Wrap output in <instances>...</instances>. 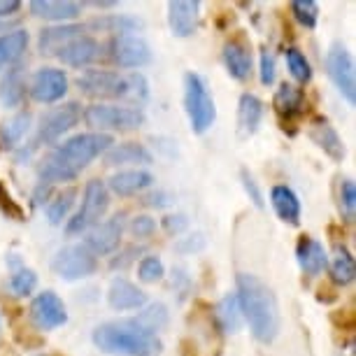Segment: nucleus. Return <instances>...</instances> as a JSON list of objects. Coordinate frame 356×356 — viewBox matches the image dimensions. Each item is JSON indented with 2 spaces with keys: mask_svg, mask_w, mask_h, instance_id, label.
I'll return each instance as SVG.
<instances>
[{
  "mask_svg": "<svg viewBox=\"0 0 356 356\" xmlns=\"http://www.w3.org/2000/svg\"><path fill=\"white\" fill-rule=\"evenodd\" d=\"M112 145L114 138L105 136V133H79V136H72L42 161L40 177L47 184L72 182V179L79 177V172L86 165H91L98 156H103Z\"/></svg>",
  "mask_w": 356,
  "mask_h": 356,
  "instance_id": "f257e3e1",
  "label": "nucleus"
},
{
  "mask_svg": "<svg viewBox=\"0 0 356 356\" xmlns=\"http://www.w3.org/2000/svg\"><path fill=\"white\" fill-rule=\"evenodd\" d=\"M238 303L243 310V319L250 324L252 335L264 345H270L280 335V305L277 296L264 280L252 273L238 275Z\"/></svg>",
  "mask_w": 356,
  "mask_h": 356,
  "instance_id": "f03ea898",
  "label": "nucleus"
},
{
  "mask_svg": "<svg viewBox=\"0 0 356 356\" xmlns=\"http://www.w3.org/2000/svg\"><path fill=\"white\" fill-rule=\"evenodd\" d=\"M100 352L112 356H154L161 352V338L156 331L140 324L138 319H122L100 324L91 335Z\"/></svg>",
  "mask_w": 356,
  "mask_h": 356,
  "instance_id": "7ed1b4c3",
  "label": "nucleus"
},
{
  "mask_svg": "<svg viewBox=\"0 0 356 356\" xmlns=\"http://www.w3.org/2000/svg\"><path fill=\"white\" fill-rule=\"evenodd\" d=\"M77 86L89 98H147V79L140 72L133 75H119L112 70H86L77 77Z\"/></svg>",
  "mask_w": 356,
  "mask_h": 356,
  "instance_id": "20e7f679",
  "label": "nucleus"
},
{
  "mask_svg": "<svg viewBox=\"0 0 356 356\" xmlns=\"http://www.w3.org/2000/svg\"><path fill=\"white\" fill-rule=\"evenodd\" d=\"M84 122L86 126H91L93 133H105V136H110V131L129 133L145 124V112H143V107H136V105L96 103L84 110Z\"/></svg>",
  "mask_w": 356,
  "mask_h": 356,
  "instance_id": "39448f33",
  "label": "nucleus"
},
{
  "mask_svg": "<svg viewBox=\"0 0 356 356\" xmlns=\"http://www.w3.org/2000/svg\"><path fill=\"white\" fill-rule=\"evenodd\" d=\"M184 110L193 133H198V136L210 131L214 119H217V107H214V98L207 89V82L196 72H189L184 77Z\"/></svg>",
  "mask_w": 356,
  "mask_h": 356,
  "instance_id": "423d86ee",
  "label": "nucleus"
},
{
  "mask_svg": "<svg viewBox=\"0 0 356 356\" xmlns=\"http://www.w3.org/2000/svg\"><path fill=\"white\" fill-rule=\"evenodd\" d=\"M107 207H110V191H107L105 182H100V179H91V182H86L82 207H79V212L68 221L65 233L68 235L86 233L89 228L100 224V219L107 214Z\"/></svg>",
  "mask_w": 356,
  "mask_h": 356,
  "instance_id": "0eeeda50",
  "label": "nucleus"
},
{
  "mask_svg": "<svg viewBox=\"0 0 356 356\" xmlns=\"http://www.w3.org/2000/svg\"><path fill=\"white\" fill-rule=\"evenodd\" d=\"M51 270L54 275H58V277L65 282L84 280V277H91V275L98 270V259L93 257L82 243L68 245L54 257Z\"/></svg>",
  "mask_w": 356,
  "mask_h": 356,
  "instance_id": "6e6552de",
  "label": "nucleus"
},
{
  "mask_svg": "<svg viewBox=\"0 0 356 356\" xmlns=\"http://www.w3.org/2000/svg\"><path fill=\"white\" fill-rule=\"evenodd\" d=\"M326 70L335 89L349 105L356 103V72H354V58L345 44L335 42L326 54Z\"/></svg>",
  "mask_w": 356,
  "mask_h": 356,
  "instance_id": "1a4fd4ad",
  "label": "nucleus"
},
{
  "mask_svg": "<svg viewBox=\"0 0 356 356\" xmlns=\"http://www.w3.org/2000/svg\"><path fill=\"white\" fill-rule=\"evenodd\" d=\"M79 119H82V105L75 103V100H72V103L54 107V110L42 114V119H40L38 138L33 145L38 147V143H54V140H58L63 133L75 129V126L79 124Z\"/></svg>",
  "mask_w": 356,
  "mask_h": 356,
  "instance_id": "9d476101",
  "label": "nucleus"
},
{
  "mask_svg": "<svg viewBox=\"0 0 356 356\" xmlns=\"http://www.w3.org/2000/svg\"><path fill=\"white\" fill-rule=\"evenodd\" d=\"M110 58L119 68H143L152 61V49L145 38L126 33L110 40Z\"/></svg>",
  "mask_w": 356,
  "mask_h": 356,
  "instance_id": "9b49d317",
  "label": "nucleus"
},
{
  "mask_svg": "<svg viewBox=\"0 0 356 356\" xmlns=\"http://www.w3.org/2000/svg\"><path fill=\"white\" fill-rule=\"evenodd\" d=\"M31 321L35 324L40 331H54V328H61L68 321V310L61 296L54 291H42L33 298L31 303Z\"/></svg>",
  "mask_w": 356,
  "mask_h": 356,
  "instance_id": "f8f14e48",
  "label": "nucleus"
},
{
  "mask_svg": "<svg viewBox=\"0 0 356 356\" xmlns=\"http://www.w3.org/2000/svg\"><path fill=\"white\" fill-rule=\"evenodd\" d=\"M122 233H124V221L117 214V217H112L107 221H100V224L89 228L82 245L96 259L98 257H110V254L119 247V243H122Z\"/></svg>",
  "mask_w": 356,
  "mask_h": 356,
  "instance_id": "ddd939ff",
  "label": "nucleus"
},
{
  "mask_svg": "<svg viewBox=\"0 0 356 356\" xmlns=\"http://www.w3.org/2000/svg\"><path fill=\"white\" fill-rule=\"evenodd\" d=\"M68 91V77L58 68H40L31 79V96L42 105L56 103Z\"/></svg>",
  "mask_w": 356,
  "mask_h": 356,
  "instance_id": "4468645a",
  "label": "nucleus"
},
{
  "mask_svg": "<svg viewBox=\"0 0 356 356\" xmlns=\"http://www.w3.org/2000/svg\"><path fill=\"white\" fill-rule=\"evenodd\" d=\"M200 19V3L198 0H172L168 3V24H170L172 35L189 38L198 29Z\"/></svg>",
  "mask_w": 356,
  "mask_h": 356,
  "instance_id": "2eb2a0df",
  "label": "nucleus"
},
{
  "mask_svg": "<svg viewBox=\"0 0 356 356\" xmlns=\"http://www.w3.org/2000/svg\"><path fill=\"white\" fill-rule=\"evenodd\" d=\"M107 303H110L112 310H117V312L140 310V307L147 303V293L138 284L119 277L112 282L110 289H107Z\"/></svg>",
  "mask_w": 356,
  "mask_h": 356,
  "instance_id": "dca6fc26",
  "label": "nucleus"
},
{
  "mask_svg": "<svg viewBox=\"0 0 356 356\" xmlns=\"http://www.w3.org/2000/svg\"><path fill=\"white\" fill-rule=\"evenodd\" d=\"M58 61L70 65V68H86L100 56V44L89 35H79L77 40H72L56 54Z\"/></svg>",
  "mask_w": 356,
  "mask_h": 356,
  "instance_id": "f3484780",
  "label": "nucleus"
},
{
  "mask_svg": "<svg viewBox=\"0 0 356 356\" xmlns=\"http://www.w3.org/2000/svg\"><path fill=\"white\" fill-rule=\"evenodd\" d=\"M310 138H312V143L317 145L319 149H324V154H328L333 161L345 159V143H342V138L338 136V131L333 129V124L328 122V119L324 117L312 119Z\"/></svg>",
  "mask_w": 356,
  "mask_h": 356,
  "instance_id": "a211bd4d",
  "label": "nucleus"
},
{
  "mask_svg": "<svg viewBox=\"0 0 356 356\" xmlns=\"http://www.w3.org/2000/svg\"><path fill=\"white\" fill-rule=\"evenodd\" d=\"M296 257H298V264L303 268V273L310 275V277H317L328 266L324 245H321L319 240L310 238V235H303V238L298 240V245H296Z\"/></svg>",
  "mask_w": 356,
  "mask_h": 356,
  "instance_id": "6ab92c4d",
  "label": "nucleus"
},
{
  "mask_svg": "<svg viewBox=\"0 0 356 356\" xmlns=\"http://www.w3.org/2000/svg\"><path fill=\"white\" fill-rule=\"evenodd\" d=\"M31 15L44 22H70L82 15V5L72 0H33Z\"/></svg>",
  "mask_w": 356,
  "mask_h": 356,
  "instance_id": "aec40b11",
  "label": "nucleus"
},
{
  "mask_svg": "<svg viewBox=\"0 0 356 356\" xmlns=\"http://www.w3.org/2000/svg\"><path fill=\"white\" fill-rule=\"evenodd\" d=\"M154 184V175L147 170H122L114 172L107 179V191L117 193V196H136V193L149 189Z\"/></svg>",
  "mask_w": 356,
  "mask_h": 356,
  "instance_id": "412c9836",
  "label": "nucleus"
},
{
  "mask_svg": "<svg viewBox=\"0 0 356 356\" xmlns=\"http://www.w3.org/2000/svg\"><path fill=\"white\" fill-rule=\"evenodd\" d=\"M270 203L275 214L284 221V224L298 226L300 224V200L296 196L293 189H289L286 184H277L270 189Z\"/></svg>",
  "mask_w": 356,
  "mask_h": 356,
  "instance_id": "4be33fe9",
  "label": "nucleus"
},
{
  "mask_svg": "<svg viewBox=\"0 0 356 356\" xmlns=\"http://www.w3.org/2000/svg\"><path fill=\"white\" fill-rule=\"evenodd\" d=\"M224 65L228 70V75L245 82L252 75V51L250 47L233 40V42L224 44Z\"/></svg>",
  "mask_w": 356,
  "mask_h": 356,
  "instance_id": "5701e85b",
  "label": "nucleus"
},
{
  "mask_svg": "<svg viewBox=\"0 0 356 356\" xmlns=\"http://www.w3.org/2000/svg\"><path fill=\"white\" fill-rule=\"evenodd\" d=\"M84 33V26L79 24H61V26H51L40 33V51L42 54H58L65 44L77 40Z\"/></svg>",
  "mask_w": 356,
  "mask_h": 356,
  "instance_id": "b1692460",
  "label": "nucleus"
},
{
  "mask_svg": "<svg viewBox=\"0 0 356 356\" xmlns=\"http://www.w3.org/2000/svg\"><path fill=\"white\" fill-rule=\"evenodd\" d=\"M154 161L152 152L145 145L138 143H124V145H112L105 152V163L107 165H149Z\"/></svg>",
  "mask_w": 356,
  "mask_h": 356,
  "instance_id": "393cba45",
  "label": "nucleus"
},
{
  "mask_svg": "<svg viewBox=\"0 0 356 356\" xmlns=\"http://www.w3.org/2000/svg\"><path fill=\"white\" fill-rule=\"evenodd\" d=\"M264 119V103L254 93H243L238 103V131L243 138H250L259 131Z\"/></svg>",
  "mask_w": 356,
  "mask_h": 356,
  "instance_id": "a878e982",
  "label": "nucleus"
},
{
  "mask_svg": "<svg viewBox=\"0 0 356 356\" xmlns=\"http://www.w3.org/2000/svg\"><path fill=\"white\" fill-rule=\"evenodd\" d=\"M273 105H275V112L280 117H286V119H293L303 112V105H305V96H303V89L293 84H282L277 93L273 98Z\"/></svg>",
  "mask_w": 356,
  "mask_h": 356,
  "instance_id": "bb28decb",
  "label": "nucleus"
},
{
  "mask_svg": "<svg viewBox=\"0 0 356 356\" xmlns=\"http://www.w3.org/2000/svg\"><path fill=\"white\" fill-rule=\"evenodd\" d=\"M29 49V33L24 29H15L0 35V65L17 63Z\"/></svg>",
  "mask_w": 356,
  "mask_h": 356,
  "instance_id": "cd10ccee",
  "label": "nucleus"
},
{
  "mask_svg": "<svg viewBox=\"0 0 356 356\" xmlns=\"http://www.w3.org/2000/svg\"><path fill=\"white\" fill-rule=\"evenodd\" d=\"M26 93V82L22 68H12L0 79V103L5 107H19Z\"/></svg>",
  "mask_w": 356,
  "mask_h": 356,
  "instance_id": "c85d7f7f",
  "label": "nucleus"
},
{
  "mask_svg": "<svg viewBox=\"0 0 356 356\" xmlns=\"http://www.w3.org/2000/svg\"><path fill=\"white\" fill-rule=\"evenodd\" d=\"M217 321L224 333H238L243 328V310H240L238 296L226 293L217 305Z\"/></svg>",
  "mask_w": 356,
  "mask_h": 356,
  "instance_id": "c756f323",
  "label": "nucleus"
},
{
  "mask_svg": "<svg viewBox=\"0 0 356 356\" xmlns=\"http://www.w3.org/2000/svg\"><path fill=\"white\" fill-rule=\"evenodd\" d=\"M140 26H143V22L131 15H105V17L93 19L89 24V29L114 33V35H126V33H136Z\"/></svg>",
  "mask_w": 356,
  "mask_h": 356,
  "instance_id": "7c9ffc66",
  "label": "nucleus"
},
{
  "mask_svg": "<svg viewBox=\"0 0 356 356\" xmlns=\"http://www.w3.org/2000/svg\"><path fill=\"white\" fill-rule=\"evenodd\" d=\"M356 277V266H354V257L349 254L347 247L338 245L335 247V254L331 259V280L335 284L347 286L352 284Z\"/></svg>",
  "mask_w": 356,
  "mask_h": 356,
  "instance_id": "2f4dec72",
  "label": "nucleus"
},
{
  "mask_svg": "<svg viewBox=\"0 0 356 356\" xmlns=\"http://www.w3.org/2000/svg\"><path fill=\"white\" fill-rule=\"evenodd\" d=\"M31 112H17L15 117L8 119L0 129V140L8 147H17L26 138V133L31 129Z\"/></svg>",
  "mask_w": 356,
  "mask_h": 356,
  "instance_id": "473e14b6",
  "label": "nucleus"
},
{
  "mask_svg": "<svg viewBox=\"0 0 356 356\" xmlns=\"http://www.w3.org/2000/svg\"><path fill=\"white\" fill-rule=\"evenodd\" d=\"M75 198H77V189H65L58 193L56 198L49 200L47 205V217H49V224H61V221L68 217L72 205H75Z\"/></svg>",
  "mask_w": 356,
  "mask_h": 356,
  "instance_id": "72a5a7b5",
  "label": "nucleus"
},
{
  "mask_svg": "<svg viewBox=\"0 0 356 356\" xmlns=\"http://www.w3.org/2000/svg\"><path fill=\"white\" fill-rule=\"evenodd\" d=\"M286 65H289V72L293 75L296 82L300 84H307L312 79V65L307 61V56L300 49L296 47H289L286 49Z\"/></svg>",
  "mask_w": 356,
  "mask_h": 356,
  "instance_id": "f704fd0d",
  "label": "nucleus"
},
{
  "mask_svg": "<svg viewBox=\"0 0 356 356\" xmlns=\"http://www.w3.org/2000/svg\"><path fill=\"white\" fill-rule=\"evenodd\" d=\"M38 286V275L26 266H19L10 277V289L15 296H31Z\"/></svg>",
  "mask_w": 356,
  "mask_h": 356,
  "instance_id": "c9c22d12",
  "label": "nucleus"
},
{
  "mask_svg": "<svg viewBox=\"0 0 356 356\" xmlns=\"http://www.w3.org/2000/svg\"><path fill=\"white\" fill-rule=\"evenodd\" d=\"M291 12L296 17V22L305 29H314L319 22V5L314 0H293L291 3Z\"/></svg>",
  "mask_w": 356,
  "mask_h": 356,
  "instance_id": "e433bc0d",
  "label": "nucleus"
},
{
  "mask_svg": "<svg viewBox=\"0 0 356 356\" xmlns=\"http://www.w3.org/2000/svg\"><path fill=\"white\" fill-rule=\"evenodd\" d=\"M165 275V268H163V261L159 257H145L140 261L138 266V277L145 282V284H156V282Z\"/></svg>",
  "mask_w": 356,
  "mask_h": 356,
  "instance_id": "4c0bfd02",
  "label": "nucleus"
},
{
  "mask_svg": "<svg viewBox=\"0 0 356 356\" xmlns=\"http://www.w3.org/2000/svg\"><path fill=\"white\" fill-rule=\"evenodd\" d=\"M340 210L347 221H354L356 217V186L352 179H342L340 184Z\"/></svg>",
  "mask_w": 356,
  "mask_h": 356,
  "instance_id": "58836bf2",
  "label": "nucleus"
},
{
  "mask_svg": "<svg viewBox=\"0 0 356 356\" xmlns=\"http://www.w3.org/2000/svg\"><path fill=\"white\" fill-rule=\"evenodd\" d=\"M138 321H140V324H145L147 328H152V331H159V328L168 321V310H165V305H161V303L152 305L149 310L140 314Z\"/></svg>",
  "mask_w": 356,
  "mask_h": 356,
  "instance_id": "ea45409f",
  "label": "nucleus"
},
{
  "mask_svg": "<svg viewBox=\"0 0 356 356\" xmlns=\"http://www.w3.org/2000/svg\"><path fill=\"white\" fill-rule=\"evenodd\" d=\"M154 231H156V219L147 217V214H140V217L131 219V233L136 238H149Z\"/></svg>",
  "mask_w": 356,
  "mask_h": 356,
  "instance_id": "a19ab883",
  "label": "nucleus"
},
{
  "mask_svg": "<svg viewBox=\"0 0 356 356\" xmlns=\"http://www.w3.org/2000/svg\"><path fill=\"white\" fill-rule=\"evenodd\" d=\"M240 179H243V186H245L250 200L261 210V207H264V193H261V189H259V182L252 177V172H247V170L240 172Z\"/></svg>",
  "mask_w": 356,
  "mask_h": 356,
  "instance_id": "79ce46f5",
  "label": "nucleus"
},
{
  "mask_svg": "<svg viewBox=\"0 0 356 356\" xmlns=\"http://www.w3.org/2000/svg\"><path fill=\"white\" fill-rule=\"evenodd\" d=\"M0 210H3L5 214H8V217L17 219V221H22V217H24L22 207H19V205L15 203V198L10 196V191L5 189L3 182H0Z\"/></svg>",
  "mask_w": 356,
  "mask_h": 356,
  "instance_id": "37998d69",
  "label": "nucleus"
},
{
  "mask_svg": "<svg viewBox=\"0 0 356 356\" xmlns=\"http://www.w3.org/2000/svg\"><path fill=\"white\" fill-rule=\"evenodd\" d=\"M261 82L266 86L275 82V56L268 49L261 51Z\"/></svg>",
  "mask_w": 356,
  "mask_h": 356,
  "instance_id": "c03bdc74",
  "label": "nucleus"
},
{
  "mask_svg": "<svg viewBox=\"0 0 356 356\" xmlns=\"http://www.w3.org/2000/svg\"><path fill=\"white\" fill-rule=\"evenodd\" d=\"M138 254H140V247H126L122 254H117V257L110 261V268L112 270H124L126 266H131L133 261L138 259Z\"/></svg>",
  "mask_w": 356,
  "mask_h": 356,
  "instance_id": "a18cd8bd",
  "label": "nucleus"
},
{
  "mask_svg": "<svg viewBox=\"0 0 356 356\" xmlns=\"http://www.w3.org/2000/svg\"><path fill=\"white\" fill-rule=\"evenodd\" d=\"M189 226V219L184 217V214H170V217H165L163 219V228L170 235H177V233H182L184 228Z\"/></svg>",
  "mask_w": 356,
  "mask_h": 356,
  "instance_id": "49530a36",
  "label": "nucleus"
},
{
  "mask_svg": "<svg viewBox=\"0 0 356 356\" xmlns=\"http://www.w3.org/2000/svg\"><path fill=\"white\" fill-rule=\"evenodd\" d=\"M22 10V3L19 0H0V19H8L12 15Z\"/></svg>",
  "mask_w": 356,
  "mask_h": 356,
  "instance_id": "de8ad7c7",
  "label": "nucleus"
},
{
  "mask_svg": "<svg viewBox=\"0 0 356 356\" xmlns=\"http://www.w3.org/2000/svg\"><path fill=\"white\" fill-rule=\"evenodd\" d=\"M49 193H51V184H47V182H40L35 186V191H33V203L35 205H42L47 198H49Z\"/></svg>",
  "mask_w": 356,
  "mask_h": 356,
  "instance_id": "09e8293b",
  "label": "nucleus"
},
{
  "mask_svg": "<svg viewBox=\"0 0 356 356\" xmlns=\"http://www.w3.org/2000/svg\"><path fill=\"white\" fill-rule=\"evenodd\" d=\"M145 203L152 207H165V205H170V196H168L165 191H156V193H152V196H147Z\"/></svg>",
  "mask_w": 356,
  "mask_h": 356,
  "instance_id": "8fccbe9b",
  "label": "nucleus"
},
{
  "mask_svg": "<svg viewBox=\"0 0 356 356\" xmlns=\"http://www.w3.org/2000/svg\"><path fill=\"white\" fill-rule=\"evenodd\" d=\"M205 245V240H203V235H189V240H186V245H177V250L179 252H186V250H200V247Z\"/></svg>",
  "mask_w": 356,
  "mask_h": 356,
  "instance_id": "3c124183",
  "label": "nucleus"
},
{
  "mask_svg": "<svg viewBox=\"0 0 356 356\" xmlns=\"http://www.w3.org/2000/svg\"><path fill=\"white\" fill-rule=\"evenodd\" d=\"M10 26H15V24H10L8 19H0V33H3V35L5 33H10Z\"/></svg>",
  "mask_w": 356,
  "mask_h": 356,
  "instance_id": "603ef678",
  "label": "nucleus"
},
{
  "mask_svg": "<svg viewBox=\"0 0 356 356\" xmlns=\"http://www.w3.org/2000/svg\"><path fill=\"white\" fill-rule=\"evenodd\" d=\"M0 328H3V324H0Z\"/></svg>",
  "mask_w": 356,
  "mask_h": 356,
  "instance_id": "864d4df0",
  "label": "nucleus"
}]
</instances>
